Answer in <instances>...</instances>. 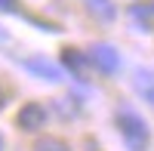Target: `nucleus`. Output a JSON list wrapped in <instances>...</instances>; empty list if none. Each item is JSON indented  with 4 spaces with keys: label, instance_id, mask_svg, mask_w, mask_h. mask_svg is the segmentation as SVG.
I'll list each match as a JSON object with an SVG mask.
<instances>
[{
    "label": "nucleus",
    "instance_id": "39448f33",
    "mask_svg": "<svg viewBox=\"0 0 154 151\" xmlns=\"http://www.w3.org/2000/svg\"><path fill=\"white\" fill-rule=\"evenodd\" d=\"M62 62H65V68L71 71V77H77V80H86L89 68H93L89 56H86V53H80V49H71V46L62 53Z\"/></svg>",
    "mask_w": 154,
    "mask_h": 151
},
{
    "label": "nucleus",
    "instance_id": "9d476101",
    "mask_svg": "<svg viewBox=\"0 0 154 151\" xmlns=\"http://www.w3.org/2000/svg\"><path fill=\"white\" fill-rule=\"evenodd\" d=\"M56 108H59V114L62 117H77V105H68V99H56Z\"/></svg>",
    "mask_w": 154,
    "mask_h": 151
},
{
    "label": "nucleus",
    "instance_id": "20e7f679",
    "mask_svg": "<svg viewBox=\"0 0 154 151\" xmlns=\"http://www.w3.org/2000/svg\"><path fill=\"white\" fill-rule=\"evenodd\" d=\"M22 65L28 68L31 74H37V77H40V80H49V83L62 80V68L56 65V62H46L43 56H31V59H25Z\"/></svg>",
    "mask_w": 154,
    "mask_h": 151
},
{
    "label": "nucleus",
    "instance_id": "1a4fd4ad",
    "mask_svg": "<svg viewBox=\"0 0 154 151\" xmlns=\"http://www.w3.org/2000/svg\"><path fill=\"white\" fill-rule=\"evenodd\" d=\"M37 151H71L62 139H53V136H46V139L37 142Z\"/></svg>",
    "mask_w": 154,
    "mask_h": 151
},
{
    "label": "nucleus",
    "instance_id": "0eeeda50",
    "mask_svg": "<svg viewBox=\"0 0 154 151\" xmlns=\"http://www.w3.org/2000/svg\"><path fill=\"white\" fill-rule=\"evenodd\" d=\"M133 83H136V93L154 108V74L151 71H136V80Z\"/></svg>",
    "mask_w": 154,
    "mask_h": 151
},
{
    "label": "nucleus",
    "instance_id": "f03ea898",
    "mask_svg": "<svg viewBox=\"0 0 154 151\" xmlns=\"http://www.w3.org/2000/svg\"><path fill=\"white\" fill-rule=\"evenodd\" d=\"M86 56H89V62H93V68H99L102 74H117L120 71V53L111 43H96Z\"/></svg>",
    "mask_w": 154,
    "mask_h": 151
},
{
    "label": "nucleus",
    "instance_id": "9b49d317",
    "mask_svg": "<svg viewBox=\"0 0 154 151\" xmlns=\"http://www.w3.org/2000/svg\"><path fill=\"white\" fill-rule=\"evenodd\" d=\"M0 12H19V3L16 0H0Z\"/></svg>",
    "mask_w": 154,
    "mask_h": 151
},
{
    "label": "nucleus",
    "instance_id": "4468645a",
    "mask_svg": "<svg viewBox=\"0 0 154 151\" xmlns=\"http://www.w3.org/2000/svg\"><path fill=\"white\" fill-rule=\"evenodd\" d=\"M0 108H3V93H0Z\"/></svg>",
    "mask_w": 154,
    "mask_h": 151
},
{
    "label": "nucleus",
    "instance_id": "7ed1b4c3",
    "mask_svg": "<svg viewBox=\"0 0 154 151\" xmlns=\"http://www.w3.org/2000/svg\"><path fill=\"white\" fill-rule=\"evenodd\" d=\"M46 105H40V102H28V105H22V111H19V127L22 130H28V133H37V130H43L46 127Z\"/></svg>",
    "mask_w": 154,
    "mask_h": 151
},
{
    "label": "nucleus",
    "instance_id": "f8f14e48",
    "mask_svg": "<svg viewBox=\"0 0 154 151\" xmlns=\"http://www.w3.org/2000/svg\"><path fill=\"white\" fill-rule=\"evenodd\" d=\"M86 151H99V145H96L93 139H86Z\"/></svg>",
    "mask_w": 154,
    "mask_h": 151
},
{
    "label": "nucleus",
    "instance_id": "6e6552de",
    "mask_svg": "<svg viewBox=\"0 0 154 151\" xmlns=\"http://www.w3.org/2000/svg\"><path fill=\"white\" fill-rule=\"evenodd\" d=\"M130 19L136 22L139 31H148V22L154 19V3L148 0V3H133L130 6Z\"/></svg>",
    "mask_w": 154,
    "mask_h": 151
},
{
    "label": "nucleus",
    "instance_id": "f257e3e1",
    "mask_svg": "<svg viewBox=\"0 0 154 151\" xmlns=\"http://www.w3.org/2000/svg\"><path fill=\"white\" fill-rule=\"evenodd\" d=\"M117 130H120V139L130 151H145L151 142V133H148V123L142 120L136 108L130 105H120L117 108Z\"/></svg>",
    "mask_w": 154,
    "mask_h": 151
},
{
    "label": "nucleus",
    "instance_id": "423d86ee",
    "mask_svg": "<svg viewBox=\"0 0 154 151\" xmlns=\"http://www.w3.org/2000/svg\"><path fill=\"white\" fill-rule=\"evenodd\" d=\"M83 9L96 22H114V16H117V6L111 0H83Z\"/></svg>",
    "mask_w": 154,
    "mask_h": 151
},
{
    "label": "nucleus",
    "instance_id": "ddd939ff",
    "mask_svg": "<svg viewBox=\"0 0 154 151\" xmlns=\"http://www.w3.org/2000/svg\"><path fill=\"white\" fill-rule=\"evenodd\" d=\"M0 151H3V136H0Z\"/></svg>",
    "mask_w": 154,
    "mask_h": 151
}]
</instances>
